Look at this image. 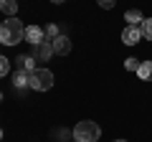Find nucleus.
Listing matches in <instances>:
<instances>
[{"instance_id":"1a4fd4ad","label":"nucleus","mask_w":152,"mask_h":142,"mask_svg":"<svg viewBox=\"0 0 152 142\" xmlns=\"http://www.w3.org/2000/svg\"><path fill=\"white\" fill-rule=\"evenodd\" d=\"M18 69H20V71H28V74H31V71H36V59H33V56H26V53H23V56H18Z\"/></svg>"},{"instance_id":"39448f33","label":"nucleus","mask_w":152,"mask_h":142,"mask_svg":"<svg viewBox=\"0 0 152 142\" xmlns=\"http://www.w3.org/2000/svg\"><path fill=\"white\" fill-rule=\"evenodd\" d=\"M122 41H124L127 46H137L142 41V31L140 26H127L124 31H122Z\"/></svg>"},{"instance_id":"423d86ee","label":"nucleus","mask_w":152,"mask_h":142,"mask_svg":"<svg viewBox=\"0 0 152 142\" xmlns=\"http://www.w3.org/2000/svg\"><path fill=\"white\" fill-rule=\"evenodd\" d=\"M26 41H28L31 46H38L41 41H46L43 28H38V26H28V28H26Z\"/></svg>"},{"instance_id":"aec40b11","label":"nucleus","mask_w":152,"mask_h":142,"mask_svg":"<svg viewBox=\"0 0 152 142\" xmlns=\"http://www.w3.org/2000/svg\"><path fill=\"white\" fill-rule=\"evenodd\" d=\"M0 140H3V130H0Z\"/></svg>"},{"instance_id":"f03ea898","label":"nucleus","mask_w":152,"mask_h":142,"mask_svg":"<svg viewBox=\"0 0 152 142\" xmlns=\"http://www.w3.org/2000/svg\"><path fill=\"white\" fill-rule=\"evenodd\" d=\"M99 135H102V130H99V124L91 122V119H84V122H79V124L74 127V140L76 142H96Z\"/></svg>"},{"instance_id":"9b49d317","label":"nucleus","mask_w":152,"mask_h":142,"mask_svg":"<svg viewBox=\"0 0 152 142\" xmlns=\"http://www.w3.org/2000/svg\"><path fill=\"white\" fill-rule=\"evenodd\" d=\"M124 20H127V26H142L145 15H142L140 10H127L124 13Z\"/></svg>"},{"instance_id":"20e7f679","label":"nucleus","mask_w":152,"mask_h":142,"mask_svg":"<svg viewBox=\"0 0 152 142\" xmlns=\"http://www.w3.org/2000/svg\"><path fill=\"white\" fill-rule=\"evenodd\" d=\"M33 59L36 61H48L51 56H53V46H51V41H41L38 46H33Z\"/></svg>"},{"instance_id":"dca6fc26","label":"nucleus","mask_w":152,"mask_h":142,"mask_svg":"<svg viewBox=\"0 0 152 142\" xmlns=\"http://www.w3.org/2000/svg\"><path fill=\"white\" fill-rule=\"evenodd\" d=\"M140 64H142V61H137V59H127L124 61V69L127 71H137V69H140Z\"/></svg>"},{"instance_id":"7ed1b4c3","label":"nucleus","mask_w":152,"mask_h":142,"mask_svg":"<svg viewBox=\"0 0 152 142\" xmlns=\"http://www.w3.org/2000/svg\"><path fill=\"white\" fill-rule=\"evenodd\" d=\"M51 86H53V74L48 69L31 71V89H36V91H48Z\"/></svg>"},{"instance_id":"f8f14e48","label":"nucleus","mask_w":152,"mask_h":142,"mask_svg":"<svg viewBox=\"0 0 152 142\" xmlns=\"http://www.w3.org/2000/svg\"><path fill=\"white\" fill-rule=\"evenodd\" d=\"M0 10H3V13H5V15H15V13H18V3H15V0H3V3H0Z\"/></svg>"},{"instance_id":"f3484780","label":"nucleus","mask_w":152,"mask_h":142,"mask_svg":"<svg viewBox=\"0 0 152 142\" xmlns=\"http://www.w3.org/2000/svg\"><path fill=\"white\" fill-rule=\"evenodd\" d=\"M96 3H99V8H104V10H112L117 0H96Z\"/></svg>"},{"instance_id":"4468645a","label":"nucleus","mask_w":152,"mask_h":142,"mask_svg":"<svg viewBox=\"0 0 152 142\" xmlns=\"http://www.w3.org/2000/svg\"><path fill=\"white\" fill-rule=\"evenodd\" d=\"M58 36H61V33H58V26L51 23V26L46 28V41H48V38H58Z\"/></svg>"},{"instance_id":"ddd939ff","label":"nucleus","mask_w":152,"mask_h":142,"mask_svg":"<svg viewBox=\"0 0 152 142\" xmlns=\"http://www.w3.org/2000/svg\"><path fill=\"white\" fill-rule=\"evenodd\" d=\"M140 31H142V38H147V41H152V18H145V20H142V26H140Z\"/></svg>"},{"instance_id":"6ab92c4d","label":"nucleus","mask_w":152,"mask_h":142,"mask_svg":"<svg viewBox=\"0 0 152 142\" xmlns=\"http://www.w3.org/2000/svg\"><path fill=\"white\" fill-rule=\"evenodd\" d=\"M114 142H127V140H114Z\"/></svg>"},{"instance_id":"2eb2a0df","label":"nucleus","mask_w":152,"mask_h":142,"mask_svg":"<svg viewBox=\"0 0 152 142\" xmlns=\"http://www.w3.org/2000/svg\"><path fill=\"white\" fill-rule=\"evenodd\" d=\"M8 71H10V61H8L5 56H0V76H5Z\"/></svg>"},{"instance_id":"4be33fe9","label":"nucleus","mask_w":152,"mask_h":142,"mask_svg":"<svg viewBox=\"0 0 152 142\" xmlns=\"http://www.w3.org/2000/svg\"><path fill=\"white\" fill-rule=\"evenodd\" d=\"M0 3H3V0H0Z\"/></svg>"},{"instance_id":"0eeeda50","label":"nucleus","mask_w":152,"mask_h":142,"mask_svg":"<svg viewBox=\"0 0 152 142\" xmlns=\"http://www.w3.org/2000/svg\"><path fill=\"white\" fill-rule=\"evenodd\" d=\"M51 46H53V53H58V56H66V53L71 51V41L66 38V36L53 38V41H51Z\"/></svg>"},{"instance_id":"f257e3e1","label":"nucleus","mask_w":152,"mask_h":142,"mask_svg":"<svg viewBox=\"0 0 152 142\" xmlns=\"http://www.w3.org/2000/svg\"><path fill=\"white\" fill-rule=\"evenodd\" d=\"M26 38V26H23L18 18H8V20L0 23V43L5 46H15Z\"/></svg>"},{"instance_id":"412c9836","label":"nucleus","mask_w":152,"mask_h":142,"mask_svg":"<svg viewBox=\"0 0 152 142\" xmlns=\"http://www.w3.org/2000/svg\"><path fill=\"white\" fill-rule=\"evenodd\" d=\"M0 102H3V91H0Z\"/></svg>"},{"instance_id":"9d476101","label":"nucleus","mask_w":152,"mask_h":142,"mask_svg":"<svg viewBox=\"0 0 152 142\" xmlns=\"http://www.w3.org/2000/svg\"><path fill=\"white\" fill-rule=\"evenodd\" d=\"M137 76L142 81H152V61H142L140 69H137Z\"/></svg>"},{"instance_id":"a211bd4d","label":"nucleus","mask_w":152,"mask_h":142,"mask_svg":"<svg viewBox=\"0 0 152 142\" xmlns=\"http://www.w3.org/2000/svg\"><path fill=\"white\" fill-rule=\"evenodd\" d=\"M51 3H66V0H51Z\"/></svg>"},{"instance_id":"6e6552de","label":"nucleus","mask_w":152,"mask_h":142,"mask_svg":"<svg viewBox=\"0 0 152 142\" xmlns=\"http://www.w3.org/2000/svg\"><path fill=\"white\" fill-rule=\"evenodd\" d=\"M13 84H15V89L31 86V74H28V71H20V69H18L15 74H13Z\"/></svg>"}]
</instances>
